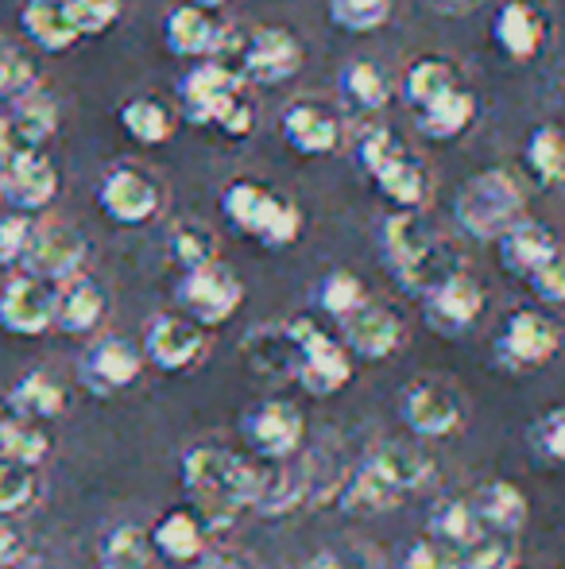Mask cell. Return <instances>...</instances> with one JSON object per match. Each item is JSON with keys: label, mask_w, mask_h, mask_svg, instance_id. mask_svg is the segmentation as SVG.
Returning <instances> with one entry per match:
<instances>
[{"label": "cell", "mask_w": 565, "mask_h": 569, "mask_svg": "<svg viewBox=\"0 0 565 569\" xmlns=\"http://www.w3.org/2000/svg\"><path fill=\"white\" fill-rule=\"evenodd\" d=\"M260 477H264L260 465L218 450V446H198L182 457V488L194 500V511L205 527H225L244 508H252L260 492Z\"/></svg>", "instance_id": "6da1fadb"}, {"label": "cell", "mask_w": 565, "mask_h": 569, "mask_svg": "<svg viewBox=\"0 0 565 569\" xmlns=\"http://www.w3.org/2000/svg\"><path fill=\"white\" fill-rule=\"evenodd\" d=\"M430 472L434 469L423 453L407 450V446H384L364 457L353 477L337 488V503L349 516H380L415 496L430 480Z\"/></svg>", "instance_id": "7a4b0ae2"}, {"label": "cell", "mask_w": 565, "mask_h": 569, "mask_svg": "<svg viewBox=\"0 0 565 569\" xmlns=\"http://www.w3.org/2000/svg\"><path fill=\"white\" fill-rule=\"evenodd\" d=\"M384 256L400 283L415 295L461 271V252L418 210H400L384 221Z\"/></svg>", "instance_id": "3957f363"}, {"label": "cell", "mask_w": 565, "mask_h": 569, "mask_svg": "<svg viewBox=\"0 0 565 569\" xmlns=\"http://www.w3.org/2000/svg\"><path fill=\"white\" fill-rule=\"evenodd\" d=\"M179 101L190 124H213L218 132L244 140L256 128V106L244 98V78L225 62H202L179 82Z\"/></svg>", "instance_id": "277c9868"}, {"label": "cell", "mask_w": 565, "mask_h": 569, "mask_svg": "<svg viewBox=\"0 0 565 569\" xmlns=\"http://www.w3.org/2000/svg\"><path fill=\"white\" fill-rule=\"evenodd\" d=\"M356 159L369 171V179L395 202L400 210H423L430 198L426 163L387 128H369L356 143Z\"/></svg>", "instance_id": "5b68a950"}, {"label": "cell", "mask_w": 565, "mask_h": 569, "mask_svg": "<svg viewBox=\"0 0 565 569\" xmlns=\"http://www.w3.org/2000/svg\"><path fill=\"white\" fill-rule=\"evenodd\" d=\"M221 210H225L229 226L244 237L260 240L268 248H286L299 240L302 232V210L283 198L280 190L264 187V182L236 179L221 194Z\"/></svg>", "instance_id": "8992f818"}, {"label": "cell", "mask_w": 565, "mask_h": 569, "mask_svg": "<svg viewBox=\"0 0 565 569\" xmlns=\"http://www.w3.org/2000/svg\"><path fill=\"white\" fill-rule=\"evenodd\" d=\"M453 218L476 240H496L523 218V190L507 171H481L457 190Z\"/></svg>", "instance_id": "52a82bcc"}, {"label": "cell", "mask_w": 565, "mask_h": 569, "mask_svg": "<svg viewBox=\"0 0 565 569\" xmlns=\"http://www.w3.org/2000/svg\"><path fill=\"white\" fill-rule=\"evenodd\" d=\"M294 345H299V365H294V380L310 391V396H337L349 380H353V357L341 345V338L325 333L310 318H294L286 322Z\"/></svg>", "instance_id": "ba28073f"}, {"label": "cell", "mask_w": 565, "mask_h": 569, "mask_svg": "<svg viewBox=\"0 0 565 569\" xmlns=\"http://www.w3.org/2000/svg\"><path fill=\"white\" fill-rule=\"evenodd\" d=\"M179 307L186 310L190 322L198 326H221L241 310L244 302V283L236 279L233 268H225L221 260L205 263V268L182 271L179 279Z\"/></svg>", "instance_id": "9c48e42d"}, {"label": "cell", "mask_w": 565, "mask_h": 569, "mask_svg": "<svg viewBox=\"0 0 565 569\" xmlns=\"http://www.w3.org/2000/svg\"><path fill=\"white\" fill-rule=\"evenodd\" d=\"M400 415L418 438H450L465 427V403H461L457 388L437 376H418L403 388Z\"/></svg>", "instance_id": "30bf717a"}, {"label": "cell", "mask_w": 565, "mask_h": 569, "mask_svg": "<svg viewBox=\"0 0 565 569\" xmlns=\"http://www.w3.org/2000/svg\"><path fill=\"white\" fill-rule=\"evenodd\" d=\"M244 442L264 461H291L294 453H302L306 442V419L294 403L283 399H268V403L252 407L244 415Z\"/></svg>", "instance_id": "8fae6325"}, {"label": "cell", "mask_w": 565, "mask_h": 569, "mask_svg": "<svg viewBox=\"0 0 565 569\" xmlns=\"http://www.w3.org/2000/svg\"><path fill=\"white\" fill-rule=\"evenodd\" d=\"M0 330L12 338H39L54 330V283L31 276H12L0 287Z\"/></svg>", "instance_id": "7c38bea8"}, {"label": "cell", "mask_w": 565, "mask_h": 569, "mask_svg": "<svg viewBox=\"0 0 565 569\" xmlns=\"http://www.w3.org/2000/svg\"><path fill=\"white\" fill-rule=\"evenodd\" d=\"M484 302H488L484 299V287L461 268L423 295L426 326L434 333H445V338H461V333L473 330V326L481 322Z\"/></svg>", "instance_id": "4fadbf2b"}, {"label": "cell", "mask_w": 565, "mask_h": 569, "mask_svg": "<svg viewBox=\"0 0 565 569\" xmlns=\"http://www.w3.org/2000/svg\"><path fill=\"white\" fill-rule=\"evenodd\" d=\"M229 70H236L244 78V86H280L302 70V47L286 28H256L244 39L241 62Z\"/></svg>", "instance_id": "5bb4252c"}, {"label": "cell", "mask_w": 565, "mask_h": 569, "mask_svg": "<svg viewBox=\"0 0 565 569\" xmlns=\"http://www.w3.org/2000/svg\"><path fill=\"white\" fill-rule=\"evenodd\" d=\"M210 352L205 341V326L190 322L182 315H163L155 322H148L143 333V360L159 368V372H190L198 368Z\"/></svg>", "instance_id": "9a60e30c"}, {"label": "cell", "mask_w": 565, "mask_h": 569, "mask_svg": "<svg viewBox=\"0 0 565 569\" xmlns=\"http://www.w3.org/2000/svg\"><path fill=\"white\" fill-rule=\"evenodd\" d=\"M98 202L117 226H148L163 210V187L143 167H113L101 179Z\"/></svg>", "instance_id": "2e32d148"}, {"label": "cell", "mask_w": 565, "mask_h": 569, "mask_svg": "<svg viewBox=\"0 0 565 569\" xmlns=\"http://www.w3.org/2000/svg\"><path fill=\"white\" fill-rule=\"evenodd\" d=\"M558 345L562 333L554 318H546L543 310H515L504 322V333L496 338V352L500 365L527 372V368H543L558 352Z\"/></svg>", "instance_id": "e0dca14e"}, {"label": "cell", "mask_w": 565, "mask_h": 569, "mask_svg": "<svg viewBox=\"0 0 565 569\" xmlns=\"http://www.w3.org/2000/svg\"><path fill=\"white\" fill-rule=\"evenodd\" d=\"M85 256H90V244L74 226H36L20 263L47 283H62L82 271Z\"/></svg>", "instance_id": "ac0fdd59"}, {"label": "cell", "mask_w": 565, "mask_h": 569, "mask_svg": "<svg viewBox=\"0 0 565 569\" xmlns=\"http://www.w3.org/2000/svg\"><path fill=\"white\" fill-rule=\"evenodd\" d=\"M341 345L349 357L361 360H387L403 345V322L395 310L380 307V302L364 299L356 310L341 318Z\"/></svg>", "instance_id": "d6986e66"}, {"label": "cell", "mask_w": 565, "mask_h": 569, "mask_svg": "<svg viewBox=\"0 0 565 569\" xmlns=\"http://www.w3.org/2000/svg\"><path fill=\"white\" fill-rule=\"evenodd\" d=\"M143 372V352L124 338H101L82 357V383L93 396H117Z\"/></svg>", "instance_id": "ffe728a7"}, {"label": "cell", "mask_w": 565, "mask_h": 569, "mask_svg": "<svg viewBox=\"0 0 565 569\" xmlns=\"http://www.w3.org/2000/svg\"><path fill=\"white\" fill-rule=\"evenodd\" d=\"M0 194L20 213L47 210L59 198V167L43 151H31V156L0 167Z\"/></svg>", "instance_id": "44dd1931"}, {"label": "cell", "mask_w": 565, "mask_h": 569, "mask_svg": "<svg viewBox=\"0 0 565 569\" xmlns=\"http://www.w3.org/2000/svg\"><path fill=\"white\" fill-rule=\"evenodd\" d=\"M283 140L291 143L299 156H333L345 140L337 113L322 101H294L283 109Z\"/></svg>", "instance_id": "7402d4cb"}, {"label": "cell", "mask_w": 565, "mask_h": 569, "mask_svg": "<svg viewBox=\"0 0 565 569\" xmlns=\"http://www.w3.org/2000/svg\"><path fill=\"white\" fill-rule=\"evenodd\" d=\"M105 310H109V295L98 279L78 271V276L54 283V330L70 333V338H82V333H93L105 322Z\"/></svg>", "instance_id": "603a6c76"}, {"label": "cell", "mask_w": 565, "mask_h": 569, "mask_svg": "<svg viewBox=\"0 0 565 569\" xmlns=\"http://www.w3.org/2000/svg\"><path fill=\"white\" fill-rule=\"evenodd\" d=\"M546 28H551V23H546V12L538 4H531V0H507V4L496 12V23H492L500 51L515 62H527L543 51Z\"/></svg>", "instance_id": "cb8c5ba5"}, {"label": "cell", "mask_w": 565, "mask_h": 569, "mask_svg": "<svg viewBox=\"0 0 565 569\" xmlns=\"http://www.w3.org/2000/svg\"><path fill=\"white\" fill-rule=\"evenodd\" d=\"M500 260H504L507 271L527 279L531 271H538L543 263H551L554 256H562L558 237L543 226V221H527L519 218L515 226H507L500 232Z\"/></svg>", "instance_id": "d4e9b609"}, {"label": "cell", "mask_w": 565, "mask_h": 569, "mask_svg": "<svg viewBox=\"0 0 565 569\" xmlns=\"http://www.w3.org/2000/svg\"><path fill=\"white\" fill-rule=\"evenodd\" d=\"M171 54H182V59H205V54L221 51V39H225V28L213 20L210 8L198 4H179L167 16V31H163Z\"/></svg>", "instance_id": "484cf974"}, {"label": "cell", "mask_w": 565, "mask_h": 569, "mask_svg": "<svg viewBox=\"0 0 565 569\" xmlns=\"http://www.w3.org/2000/svg\"><path fill=\"white\" fill-rule=\"evenodd\" d=\"M20 28L39 51H51V54L67 51V47H74L82 39L67 0H28L20 12Z\"/></svg>", "instance_id": "4316f807"}, {"label": "cell", "mask_w": 565, "mask_h": 569, "mask_svg": "<svg viewBox=\"0 0 565 569\" xmlns=\"http://www.w3.org/2000/svg\"><path fill=\"white\" fill-rule=\"evenodd\" d=\"M473 511L481 519L484 531H500V535H515L523 523H527V492L512 480H492L476 492L473 500Z\"/></svg>", "instance_id": "83f0119b"}, {"label": "cell", "mask_w": 565, "mask_h": 569, "mask_svg": "<svg viewBox=\"0 0 565 569\" xmlns=\"http://www.w3.org/2000/svg\"><path fill=\"white\" fill-rule=\"evenodd\" d=\"M148 542H151V550H159V555L167 558V562H194V558L205 550V523L198 511L179 508L151 527Z\"/></svg>", "instance_id": "f1b7e54d"}, {"label": "cell", "mask_w": 565, "mask_h": 569, "mask_svg": "<svg viewBox=\"0 0 565 569\" xmlns=\"http://www.w3.org/2000/svg\"><path fill=\"white\" fill-rule=\"evenodd\" d=\"M418 113V132L430 136V140H457L476 117V98L465 90V86H453L442 98H434L430 106L415 109Z\"/></svg>", "instance_id": "f546056e"}, {"label": "cell", "mask_w": 565, "mask_h": 569, "mask_svg": "<svg viewBox=\"0 0 565 569\" xmlns=\"http://www.w3.org/2000/svg\"><path fill=\"white\" fill-rule=\"evenodd\" d=\"M8 403H12L16 415L23 419H36V422H47V419H59L67 411V388L54 380L51 372H23L16 380V388L8 391Z\"/></svg>", "instance_id": "4dcf8cb0"}, {"label": "cell", "mask_w": 565, "mask_h": 569, "mask_svg": "<svg viewBox=\"0 0 565 569\" xmlns=\"http://www.w3.org/2000/svg\"><path fill=\"white\" fill-rule=\"evenodd\" d=\"M453 86H461L457 67L450 59H442V54H423L418 62H411L407 82H403V98H407L411 109H423L434 98H442L445 90H453Z\"/></svg>", "instance_id": "1f68e13d"}, {"label": "cell", "mask_w": 565, "mask_h": 569, "mask_svg": "<svg viewBox=\"0 0 565 569\" xmlns=\"http://www.w3.org/2000/svg\"><path fill=\"white\" fill-rule=\"evenodd\" d=\"M341 93H345L356 109H364V113H380V109L392 101V78L380 70V62L356 59V62H349L345 74H341Z\"/></svg>", "instance_id": "d6a6232c"}, {"label": "cell", "mask_w": 565, "mask_h": 569, "mask_svg": "<svg viewBox=\"0 0 565 569\" xmlns=\"http://www.w3.org/2000/svg\"><path fill=\"white\" fill-rule=\"evenodd\" d=\"M481 531L484 527L468 500H442V503H434V511H430V539L442 542V547L453 550V555H457L461 547H468Z\"/></svg>", "instance_id": "836d02e7"}, {"label": "cell", "mask_w": 565, "mask_h": 569, "mask_svg": "<svg viewBox=\"0 0 565 569\" xmlns=\"http://www.w3.org/2000/svg\"><path fill=\"white\" fill-rule=\"evenodd\" d=\"M167 248H171V260L182 271L205 268V263L218 260V232L205 226V221H179V226H171V232H167Z\"/></svg>", "instance_id": "e575fe53"}, {"label": "cell", "mask_w": 565, "mask_h": 569, "mask_svg": "<svg viewBox=\"0 0 565 569\" xmlns=\"http://www.w3.org/2000/svg\"><path fill=\"white\" fill-rule=\"evenodd\" d=\"M121 128L143 148L171 140V109L155 98H137L129 106H121Z\"/></svg>", "instance_id": "d590c367"}, {"label": "cell", "mask_w": 565, "mask_h": 569, "mask_svg": "<svg viewBox=\"0 0 565 569\" xmlns=\"http://www.w3.org/2000/svg\"><path fill=\"white\" fill-rule=\"evenodd\" d=\"M527 167L535 171V179L543 190H554L565 179V143H562V132L554 124H543V128L531 132Z\"/></svg>", "instance_id": "8d00e7d4"}, {"label": "cell", "mask_w": 565, "mask_h": 569, "mask_svg": "<svg viewBox=\"0 0 565 569\" xmlns=\"http://www.w3.org/2000/svg\"><path fill=\"white\" fill-rule=\"evenodd\" d=\"M47 453H51V435L43 430V422L23 419V415H12V422H8L4 435H0V457H8V461H20V465H31V469H36Z\"/></svg>", "instance_id": "74e56055"}, {"label": "cell", "mask_w": 565, "mask_h": 569, "mask_svg": "<svg viewBox=\"0 0 565 569\" xmlns=\"http://www.w3.org/2000/svg\"><path fill=\"white\" fill-rule=\"evenodd\" d=\"M457 569H512L515 566V550H512V535L500 531H481L468 547H461Z\"/></svg>", "instance_id": "f35d334b"}, {"label": "cell", "mask_w": 565, "mask_h": 569, "mask_svg": "<svg viewBox=\"0 0 565 569\" xmlns=\"http://www.w3.org/2000/svg\"><path fill=\"white\" fill-rule=\"evenodd\" d=\"M36 496L39 485L31 465L0 457V516H20V511H28L36 503Z\"/></svg>", "instance_id": "ab89813d"}, {"label": "cell", "mask_w": 565, "mask_h": 569, "mask_svg": "<svg viewBox=\"0 0 565 569\" xmlns=\"http://www.w3.org/2000/svg\"><path fill=\"white\" fill-rule=\"evenodd\" d=\"M364 299H369V291H364V283L353 276V271H330V276L322 279V287H317V307H322L325 315L337 318V322L349 315V310L361 307Z\"/></svg>", "instance_id": "60d3db41"}, {"label": "cell", "mask_w": 565, "mask_h": 569, "mask_svg": "<svg viewBox=\"0 0 565 569\" xmlns=\"http://www.w3.org/2000/svg\"><path fill=\"white\" fill-rule=\"evenodd\" d=\"M395 0H330V20L345 31H376L387 23Z\"/></svg>", "instance_id": "b9f144b4"}, {"label": "cell", "mask_w": 565, "mask_h": 569, "mask_svg": "<svg viewBox=\"0 0 565 569\" xmlns=\"http://www.w3.org/2000/svg\"><path fill=\"white\" fill-rule=\"evenodd\" d=\"M151 558V542H148V531L143 527H132V523H121L109 531L105 539V562L113 566H124V569H143Z\"/></svg>", "instance_id": "7bdbcfd3"}, {"label": "cell", "mask_w": 565, "mask_h": 569, "mask_svg": "<svg viewBox=\"0 0 565 569\" xmlns=\"http://www.w3.org/2000/svg\"><path fill=\"white\" fill-rule=\"evenodd\" d=\"M78 36H105L121 20V0H67Z\"/></svg>", "instance_id": "ee69618b"}, {"label": "cell", "mask_w": 565, "mask_h": 569, "mask_svg": "<svg viewBox=\"0 0 565 569\" xmlns=\"http://www.w3.org/2000/svg\"><path fill=\"white\" fill-rule=\"evenodd\" d=\"M36 90V70L23 59L20 51H8L0 47V98L4 101H20L23 93Z\"/></svg>", "instance_id": "f6af8a7d"}, {"label": "cell", "mask_w": 565, "mask_h": 569, "mask_svg": "<svg viewBox=\"0 0 565 569\" xmlns=\"http://www.w3.org/2000/svg\"><path fill=\"white\" fill-rule=\"evenodd\" d=\"M531 446H535L551 465L562 461L565 457V411L562 407H551L543 419H535V427H531Z\"/></svg>", "instance_id": "bcb514c9"}, {"label": "cell", "mask_w": 565, "mask_h": 569, "mask_svg": "<svg viewBox=\"0 0 565 569\" xmlns=\"http://www.w3.org/2000/svg\"><path fill=\"white\" fill-rule=\"evenodd\" d=\"M31 232H36V221H31L28 213L16 210V213H4V218H0V268L23 260Z\"/></svg>", "instance_id": "7dc6e473"}, {"label": "cell", "mask_w": 565, "mask_h": 569, "mask_svg": "<svg viewBox=\"0 0 565 569\" xmlns=\"http://www.w3.org/2000/svg\"><path fill=\"white\" fill-rule=\"evenodd\" d=\"M31 151H43V143L28 132V124H23L16 113L0 117V167L16 163V159L31 156Z\"/></svg>", "instance_id": "c3c4849f"}, {"label": "cell", "mask_w": 565, "mask_h": 569, "mask_svg": "<svg viewBox=\"0 0 565 569\" xmlns=\"http://www.w3.org/2000/svg\"><path fill=\"white\" fill-rule=\"evenodd\" d=\"M527 283H531V291H535L543 302H551V307L565 302V263H562V256H554L551 263H543L538 271H531Z\"/></svg>", "instance_id": "681fc988"}, {"label": "cell", "mask_w": 565, "mask_h": 569, "mask_svg": "<svg viewBox=\"0 0 565 569\" xmlns=\"http://www.w3.org/2000/svg\"><path fill=\"white\" fill-rule=\"evenodd\" d=\"M400 569H457V558H453V550H445L442 542L423 539L403 555Z\"/></svg>", "instance_id": "f907efd6"}, {"label": "cell", "mask_w": 565, "mask_h": 569, "mask_svg": "<svg viewBox=\"0 0 565 569\" xmlns=\"http://www.w3.org/2000/svg\"><path fill=\"white\" fill-rule=\"evenodd\" d=\"M23 558V531L12 516H0V566H12Z\"/></svg>", "instance_id": "816d5d0a"}, {"label": "cell", "mask_w": 565, "mask_h": 569, "mask_svg": "<svg viewBox=\"0 0 565 569\" xmlns=\"http://www.w3.org/2000/svg\"><path fill=\"white\" fill-rule=\"evenodd\" d=\"M194 569H252V562L244 555H233V550H202L194 558Z\"/></svg>", "instance_id": "f5cc1de1"}, {"label": "cell", "mask_w": 565, "mask_h": 569, "mask_svg": "<svg viewBox=\"0 0 565 569\" xmlns=\"http://www.w3.org/2000/svg\"><path fill=\"white\" fill-rule=\"evenodd\" d=\"M306 569H353L345 562V558H337V555H322V558H314Z\"/></svg>", "instance_id": "db71d44e"}, {"label": "cell", "mask_w": 565, "mask_h": 569, "mask_svg": "<svg viewBox=\"0 0 565 569\" xmlns=\"http://www.w3.org/2000/svg\"><path fill=\"white\" fill-rule=\"evenodd\" d=\"M12 403H8V396H0V435H4V427L12 422Z\"/></svg>", "instance_id": "11a10c76"}, {"label": "cell", "mask_w": 565, "mask_h": 569, "mask_svg": "<svg viewBox=\"0 0 565 569\" xmlns=\"http://www.w3.org/2000/svg\"><path fill=\"white\" fill-rule=\"evenodd\" d=\"M186 4H198V8H210V12H213V8H221V4H225V0H186Z\"/></svg>", "instance_id": "9f6ffc18"}, {"label": "cell", "mask_w": 565, "mask_h": 569, "mask_svg": "<svg viewBox=\"0 0 565 569\" xmlns=\"http://www.w3.org/2000/svg\"><path fill=\"white\" fill-rule=\"evenodd\" d=\"M98 569H124V566H113V562H101Z\"/></svg>", "instance_id": "6f0895ef"}, {"label": "cell", "mask_w": 565, "mask_h": 569, "mask_svg": "<svg viewBox=\"0 0 565 569\" xmlns=\"http://www.w3.org/2000/svg\"><path fill=\"white\" fill-rule=\"evenodd\" d=\"M442 4H465V0H442Z\"/></svg>", "instance_id": "680465c9"}]
</instances>
